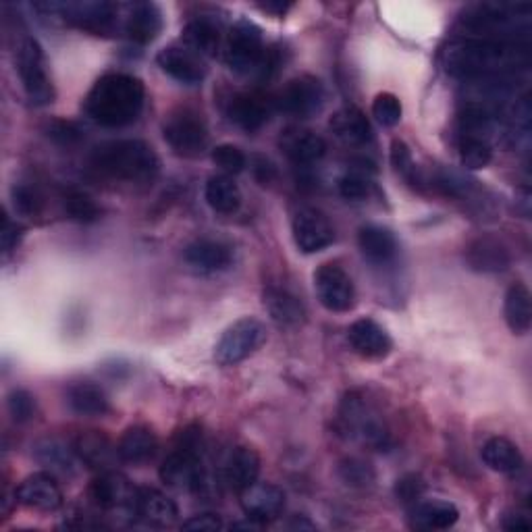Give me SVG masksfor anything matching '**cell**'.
<instances>
[{"label":"cell","mask_w":532,"mask_h":532,"mask_svg":"<svg viewBox=\"0 0 532 532\" xmlns=\"http://www.w3.org/2000/svg\"><path fill=\"white\" fill-rule=\"evenodd\" d=\"M481 456H483V462L491 470L503 472V474L516 472L524 464L520 449L510 439H505V437H493V439H489L483 445V449H481Z\"/></svg>","instance_id":"74e56055"},{"label":"cell","mask_w":532,"mask_h":532,"mask_svg":"<svg viewBox=\"0 0 532 532\" xmlns=\"http://www.w3.org/2000/svg\"><path fill=\"white\" fill-rule=\"evenodd\" d=\"M146 88L142 79L127 73L100 77L86 98V113L102 127L136 123L144 111Z\"/></svg>","instance_id":"7a4b0ae2"},{"label":"cell","mask_w":532,"mask_h":532,"mask_svg":"<svg viewBox=\"0 0 532 532\" xmlns=\"http://www.w3.org/2000/svg\"><path fill=\"white\" fill-rule=\"evenodd\" d=\"M239 495H242V508L248 520H254L256 524L273 522L285 510V493L273 483L256 481Z\"/></svg>","instance_id":"ac0fdd59"},{"label":"cell","mask_w":532,"mask_h":532,"mask_svg":"<svg viewBox=\"0 0 532 532\" xmlns=\"http://www.w3.org/2000/svg\"><path fill=\"white\" fill-rule=\"evenodd\" d=\"M254 171H256V179H258L262 185L271 183L273 177H275V169H273V165H271L269 161H264V158H258Z\"/></svg>","instance_id":"f5cc1de1"},{"label":"cell","mask_w":532,"mask_h":532,"mask_svg":"<svg viewBox=\"0 0 532 532\" xmlns=\"http://www.w3.org/2000/svg\"><path fill=\"white\" fill-rule=\"evenodd\" d=\"M424 493V483L420 481V476L408 474L404 478H399L395 485V495L402 503H412L416 505Z\"/></svg>","instance_id":"c3c4849f"},{"label":"cell","mask_w":532,"mask_h":532,"mask_svg":"<svg viewBox=\"0 0 532 532\" xmlns=\"http://www.w3.org/2000/svg\"><path fill=\"white\" fill-rule=\"evenodd\" d=\"M335 136L348 146H366L372 140V127L366 115L356 106H345L331 119Z\"/></svg>","instance_id":"4316f807"},{"label":"cell","mask_w":532,"mask_h":532,"mask_svg":"<svg viewBox=\"0 0 532 532\" xmlns=\"http://www.w3.org/2000/svg\"><path fill=\"white\" fill-rule=\"evenodd\" d=\"M181 528L194 530V532H215V530L223 528V522L215 514H198V516H192L190 520H185L181 524Z\"/></svg>","instance_id":"f907efd6"},{"label":"cell","mask_w":532,"mask_h":532,"mask_svg":"<svg viewBox=\"0 0 532 532\" xmlns=\"http://www.w3.org/2000/svg\"><path fill=\"white\" fill-rule=\"evenodd\" d=\"M358 246L362 256L372 264H389L397 256L395 235L381 225H366L360 229Z\"/></svg>","instance_id":"f1b7e54d"},{"label":"cell","mask_w":532,"mask_h":532,"mask_svg":"<svg viewBox=\"0 0 532 532\" xmlns=\"http://www.w3.org/2000/svg\"><path fill=\"white\" fill-rule=\"evenodd\" d=\"M156 63L167 75L188 86L200 84L208 71L204 59L188 46H169L161 50L156 57Z\"/></svg>","instance_id":"e0dca14e"},{"label":"cell","mask_w":532,"mask_h":532,"mask_svg":"<svg viewBox=\"0 0 532 532\" xmlns=\"http://www.w3.org/2000/svg\"><path fill=\"white\" fill-rule=\"evenodd\" d=\"M341 424L343 431L350 433L352 437L360 439L362 443L385 449L391 443V435L385 427V422L379 418V414L372 412L364 399L358 395H350L341 406Z\"/></svg>","instance_id":"8fae6325"},{"label":"cell","mask_w":532,"mask_h":532,"mask_svg":"<svg viewBox=\"0 0 532 532\" xmlns=\"http://www.w3.org/2000/svg\"><path fill=\"white\" fill-rule=\"evenodd\" d=\"M505 323L516 335H526L532 325V304H530V291L526 285L516 283L508 289L503 304Z\"/></svg>","instance_id":"e575fe53"},{"label":"cell","mask_w":532,"mask_h":532,"mask_svg":"<svg viewBox=\"0 0 532 532\" xmlns=\"http://www.w3.org/2000/svg\"><path fill=\"white\" fill-rule=\"evenodd\" d=\"M183 42L200 57H215L221 48V28L210 17H196L183 28Z\"/></svg>","instance_id":"d6a6232c"},{"label":"cell","mask_w":532,"mask_h":532,"mask_svg":"<svg viewBox=\"0 0 532 532\" xmlns=\"http://www.w3.org/2000/svg\"><path fill=\"white\" fill-rule=\"evenodd\" d=\"M183 256L194 271L204 275L227 271L233 262L231 246L219 239H196L194 244L185 248Z\"/></svg>","instance_id":"44dd1931"},{"label":"cell","mask_w":532,"mask_h":532,"mask_svg":"<svg viewBox=\"0 0 532 532\" xmlns=\"http://www.w3.org/2000/svg\"><path fill=\"white\" fill-rule=\"evenodd\" d=\"M75 454L84 464L90 468H102L104 472H109V468L119 460L117 445H113L104 435L90 431L84 433L82 437H77L75 441Z\"/></svg>","instance_id":"f546056e"},{"label":"cell","mask_w":532,"mask_h":532,"mask_svg":"<svg viewBox=\"0 0 532 532\" xmlns=\"http://www.w3.org/2000/svg\"><path fill=\"white\" fill-rule=\"evenodd\" d=\"M90 163L98 173L127 183H150L161 169L156 152L142 140L106 142L92 152Z\"/></svg>","instance_id":"3957f363"},{"label":"cell","mask_w":532,"mask_h":532,"mask_svg":"<svg viewBox=\"0 0 532 532\" xmlns=\"http://www.w3.org/2000/svg\"><path fill=\"white\" fill-rule=\"evenodd\" d=\"M262 11H266V13H271V15H277V17H283L289 9H291V5L289 3H264V5H258Z\"/></svg>","instance_id":"11a10c76"},{"label":"cell","mask_w":532,"mask_h":532,"mask_svg":"<svg viewBox=\"0 0 532 532\" xmlns=\"http://www.w3.org/2000/svg\"><path fill=\"white\" fill-rule=\"evenodd\" d=\"M391 165L395 167V171L399 175H402L406 181H410L412 185L422 183L418 177V169H416V163L412 158V152L402 140H393V144H391Z\"/></svg>","instance_id":"f6af8a7d"},{"label":"cell","mask_w":532,"mask_h":532,"mask_svg":"<svg viewBox=\"0 0 532 532\" xmlns=\"http://www.w3.org/2000/svg\"><path fill=\"white\" fill-rule=\"evenodd\" d=\"M11 196L15 210L23 217H34L42 210V196L34 188H30V185H15Z\"/></svg>","instance_id":"7dc6e473"},{"label":"cell","mask_w":532,"mask_h":532,"mask_svg":"<svg viewBox=\"0 0 532 532\" xmlns=\"http://www.w3.org/2000/svg\"><path fill=\"white\" fill-rule=\"evenodd\" d=\"M266 341V327L256 318H242L233 323L215 348V360L221 366H235L254 356Z\"/></svg>","instance_id":"30bf717a"},{"label":"cell","mask_w":532,"mask_h":532,"mask_svg":"<svg viewBox=\"0 0 532 532\" xmlns=\"http://www.w3.org/2000/svg\"><path fill=\"white\" fill-rule=\"evenodd\" d=\"M67 404L75 414L86 416V418H100L111 410L106 393L98 385L88 383V381L75 383L69 387Z\"/></svg>","instance_id":"836d02e7"},{"label":"cell","mask_w":532,"mask_h":532,"mask_svg":"<svg viewBox=\"0 0 532 532\" xmlns=\"http://www.w3.org/2000/svg\"><path fill=\"white\" fill-rule=\"evenodd\" d=\"M225 59L235 73H260L264 77L269 50L264 46L262 32L256 23L248 19L233 23L227 36Z\"/></svg>","instance_id":"5b68a950"},{"label":"cell","mask_w":532,"mask_h":532,"mask_svg":"<svg viewBox=\"0 0 532 532\" xmlns=\"http://www.w3.org/2000/svg\"><path fill=\"white\" fill-rule=\"evenodd\" d=\"M90 497L100 510L136 514L138 489H133V485L119 472H102L90 487Z\"/></svg>","instance_id":"5bb4252c"},{"label":"cell","mask_w":532,"mask_h":532,"mask_svg":"<svg viewBox=\"0 0 532 532\" xmlns=\"http://www.w3.org/2000/svg\"><path fill=\"white\" fill-rule=\"evenodd\" d=\"M339 476L345 485L358 487V489L370 487L372 483H375V470H372L368 462L358 460V458L343 460L339 464Z\"/></svg>","instance_id":"b9f144b4"},{"label":"cell","mask_w":532,"mask_h":532,"mask_svg":"<svg viewBox=\"0 0 532 532\" xmlns=\"http://www.w3.org/2000/svg\"><path fill=\"white\" fill-rule=\"evenodd\" d=\"M48 136H50L52 140H55V142H59V144H67V146H71V144L79 142V138H82V131H79V127L73 125V123L57 121V123H52V125L48 127Z\"/></svg>","instance_id":"681fc988"},{"label":"cell","mask_w":532,"mask_h":532,"mask_svg":"<svg viewBox=\"0 0 532 532\" xmlns=\"http://www.w3.org/2000/svg\"><path fill=\"white\" fill-rule=\"evenodd\" d=\"M163 136L171 150L183 158H196L208 148V127L200 113L179 109L163 123Z\"/></svg>","instance_id":"9c48e42d"},{"label":"cell","mask_w":532,"mask_h":532,"mask_svg":"<svg viewBox=\"0 0 532 532\" xmlns=\"http://www.w3.org/2000/svg\"><path fill=\"white\" fill-rule=\"evenodd\" d=\"M264 308L269 310L273 321L283 327H298L306 318V308L300 298L281 287H269L264 291Z\"/></svg>","instance_id":"484cf974"},{"label":"cell","mask_w":532,"mask_h":532,"mask_svg":"<svg viewBox=\"0 0 532 532\" xmlns=\"http://www.w3.org/2000/svg\"><path fill=\"white\" fill-rule=\"evenodd\" d=\"M158 449L156 435L148 427H131L123 433V437L117 443L119 460L125 464H146L154 458Z\"/></svg>","instance_id":"4dcf8cb0"},{"label":"cell","mask_w":532,"mask_h":532,"mask_svg":"<svg viewBox=\"0 0 532 532\" xmlns=\"http://www.w3.org/2000/svg\"><path fill=\"white\" fill-rule=\"evenodd\" d=\"M34 458L48 468L52 474H65L73 476L77 472V464L82 462L77 458L75 449L67 447L59 439H42L34 445Z\"/></svg>","instance_id":"1f68e13d"},{"label":"cell","mask_w":532,"mask_h":532,"mask_svg":"<svg viewBox=\"0 0 532 532\" xmlns=\"http://www.w3.org/2000/svg\"><path fill=\"white\" fill-rule=\"evenodd\" d=\"M48 13H59L73 28L92 36H111L117 30L119 9L113 3H46Z\"/></svg>","instance_id":"ba28073f"},{"label":"cell","mask_w":532,"mask_h":532,"mask_svg":"<svg viewBox=\"0 0 532 532\" xmlns=\"http://www.w3.org/2000/svg\"><path fill=\"white\" fill-rule=\"evenodd\" d=\"M136 514L152 526H171L179 516L175 501L158 489L138 491Z\"/></svg>","instance_id":"83f0119b"},{"label":"cell","mask_w":532,"mask_h":532,"mask_svg":"<svg viewBox=\"0 0 532 532\" xmlns=\"http://www.w3.org/2000/svg\"><path fill=\"white\" fill-rule=\"evenodd\" d=\"M368 171L375 173V169H352V171L345 173L337 183L341 198L350 200V202L364 200L370 194V185H372Z\"/></svg>","instance_id":"60d3db41"},{"label":"cell","mask_w":532,"mask_h":532,"mask_svg":"<svg viewBox=\"0 0 532 532\" xmlns=\"http://www.w3.org/2000/svg\"><path fill=\"white\" fill-rule=\"evenodd\" d=\"M414 526L427 530H447L460 520V512L449 501H418L412 512Z\"/></svg>","instance_id":"d590c367"},{"label":"cell","mask_w":532,"mask_h":532,"mask_svg":"<svg viewBox=\"0 0 532 532\" xmlns=\"http://www.w3.org/2000/svg\"><path fill=\"white\" fill-rule=\"evenodd\" d=\"M15 499L25 508L55 512L63 505V493L52 472H36L23 478L15 491Z\"/></svg>","instance_id":"2e32d148"},{"label":"cell","mask_w":532,"mask_h":532,"mask_svg":"<svg viewBox=\"0 0 532 532\" xmlns=\"http://www.w3.org/2000/svg\"><path fill=\"white\" fill-rule=\"evenodd\" d=\"M63 206L69 219L77 223H94L100 217L98 204L88 194L79 192V190H67L63 194Z\"/></svg>","instance_id":"ab89813d"},{"label":"cell","mask_w":532,"mask_h":532,"mask_svg":"<svg viewBox=\"0 0 532 532\" xmlns=\"http://www.w3.org/2000/svg\"><path fill=\"white\" fill-rule=\"evenodd\" d=\"M314 287L318 300L331 312H348L356 304L354 281L337 264H323L314 275Z\"/></svg>","instance_id":"4fadbf2b"},{"label":"cell","mask_w":532,"mask_h":532,"mask_svg":"<svg viewBox=\"0 0 532 532\" xmlns=\"http://www.w3.org/2000/svg\"><path fill=\"white\" fill-rule=\"evenodd\" d=\"M528 65V52L516 42L460 38L443 50V67L462 79H495Z\"/></svg>","instance_id":"6da1fadb"},{"label":"cell","mask_w":532,"mask_h":532,"mask_svg":"<svg viewBox=\"0 0 532 532\" xmlns=\"http://www.w3.org/2000/svg\"><path fill=\"white\" fill-rule=\"evenodd\" d=\"M125 32L131 42L146 46L163 32V13L154 3L133 5L125 23Z\"/></svg>","instance_id":"d4e9b609"},{"label":"cell","mask_w":532,"mask_h":532,"mask_svg":"<svg viewBox=\"0 0 532 532\" xmlns=\"http://www.w3.org/2000/svg\"><path fill=\"white\" fill-rule=\"evenodd\" d=\"M15 65L21 77L23 90L32 100V104L44 106L55 100V90H52L50 77L46 71V59L38 40L23 38L19 42L15 52Z\"/></svg>","instance_id":"52a82bcc"},{"label":"cell","mask_w":532,"mask_h":532,"mask_svg":"<svg viewBox=\"0 0 532 532\" xmlns=\"http://www.w3.org/2000/svg\"><path fill=\"white\" fill-rule=\"evenodd\" d=\"M279 146L289 161L298 167L314 165L327 154V142L318 133L300 127L285 129Z\"/></svg>","instance_id":"d6986e66"},{"label":"cell","mask_w":532,"mask_h":532,"mask_svg":"<svg viewBox=\"0 0 532 532\" xmlns=\"http://www.w3.org/2000/svg\"><path fill=\"white\" fill-rule=\"evenodd\" d=\"M503 528H505V530H528V528H530V522H528L524 516L512 514V516L505 518Z\"/></svg>","instance_id":"db71d44e"},{"label":"cell","mask_w":532,"mask_h":532,"mask_svg":"<svg viewBox=\"0 0 532 532\" xmlns=\"http://www.w3.org/2000/svg\"><path fill=\"white\" fill-rule=\"evenodd\" d=\"M204 474L200 458V433L188 431L161 466L163 483L173 489L194 491Z\"/></svg>","instance_id":"8992f818"},{"label":"cell","mask_w":532,"mask_h":532,"mask_svg":"<svg viewBox=\"0 0 532 532\" xmlns=\"http://www.w3.org/2000/svg\"><path fill=\"white\" fill-rule=\"evenodd\" d=\"M296 246L304 254H316L327 250L335 242V231L329 219L316 208H300L291 223Z\"/></svg>","instance_id":"9a60e30c"},{"label":"cell","mask_w":532,"mask_h":532,"mask_svg":"<svg viewBox=\"0 0 532 532\" xmlns=\"http://www.w3.org/2000/svg\"><path fill=\"white\" fill-rule=\"evenodd\" d=\"M212 163H215L223 173L227 175H237L242 173L248 165V158L246 154L239 150L233 144H221L215 150H212Z\"/></svg>","instance_id":"7bdbcfd3"},{"label":"cell","mask_w":532,"mask_h":532,"mask_svg":"<svg viewBox=\"0 0 532 532\" xmlns=\"http://www.w3.org/2000/svg\"><path fill=\"white\" fill-rule=\"evenodd\" d=\"M7 406H9L11 418L19 424L30 422L36 414V399L32 393H28L25 389L11 391V395L7 399Z\"/></svg>","instance_id":"bcb514c9"},{"label":"cell","mask_w":532,"mask_h":532,"mask_svg":"<svg viewBox=\"0 0 532 532\" xmlns=\"http://www.w3.org/2000/svg\"><path fill=\"white\" fill-rule=\"evenodd\" d=\"M348 341L358 356L370 360L389 356L393 348L389 333L377 321H372V318H360V321L352 323L348 329Z\"/></svg>","instance_id":"ffe728a7"},{"label":"cell","mask_w":532,"mask_h":532,"mask_svg":"<svg viewBox=\"0 0 532 532\" xmlns=\"http://www.w3.org/2000/svg\"><path fill=\"white\" fill-rule=\"evenodd\" d=\"M227 115L239 129L252 133V131H258L266 121H269L271 111H269V102H266L262 96L242 92V94H235L229 100Z\"/></svg>","instance_id":"cb8c5ba5"},{"label":"cell","mask_w":532,"mask_h":532,"mask_svg":"<svg viewBox=\"0 0 532 532\" xmlns=\"http://www.w3.org/2000/svg\"><path fill=\"white\" fill-rule=\"evenodd\" d=\"M258 474H260V456L256 454V449L239 445L231 451L223 466V483L231 491L242 493L258 481Z\"/></svg>","instance_id":"7402d4cb"},{"label":"cell","mask_w":532,"mask_h":532,"mask_svg":"<svg viewBox=\"0 0 532 532\" xmlns=\"http://www.w3.org/2000/svg\"><path fill=\"white\" fill-rule=\"evenodd\" d=\"M522 11H528V7L508 3H485L470 9L462 17V23L468 32L476 34V38L514 42L512 38H516V30L526 17L520 15Z\"/></svg>","instance_id":"277c9868"},{"label":"cell","mask_w":532,"mask_h":532,"mask_svg":"<svg viewBox=\"0 0 532 532\" xmlns=\"http://www.w3.org/2000/svg\"><path fill=\"white\" fill-rule=\"evenodd\" d=\"M23 237V229L21 225L13 223L9 217L3 219V233H0V239H3V252L5 254H11Z\"/></svg>","instance_id":"816d5d0a"},{"label":"cell","mask_w":532,"mask_h":532,"mask_svg":"<svg viewBox=\"0 0 532 532\" xmlns=\"http://www.w3.org/2000/svg\"><path fill=\"white\" fill-rule=\"evenodd\" d=\"M206 202L219 215H233L242 206V192L229 175H215L206 183Z\"/></svg>","instance_id":"8d00e7d4"},{"label":"cell","mask_w":532,"mask_h":532,"mask_svg":"<svg viewBox=\"0 0 532 532\" xmlns=\"http://www.w3.org/2000/svg\"><path fill=\"white\" fill-rule=\"evenodd\" d=\"M493 158V148L487 140L476 136H460V161L466 169H485Z\"/></svg>","instance_id":"f35d334b"},{"label":"cell","mask_w":532,"mask_h":532,"mask_svg":"<svg viewBox=\"0 0 532 532\" xmlns=\"http://www.w3.org/2000/svg\"><path fill=\"white\" fill-rule=\"evenodd\" d=\"M323 104H325L323 84L312 75L294 77L291 82L283 86V90L277 96L279 111L298 119L312 117L314 113L323 109Z\"/></svg>","instance_id":"7c38bea8"},{"label":"cell","mask_w":532,"mask_h":532,"mask_svg":"<svg viewBox=\"0 0 532 532\" xmlns=\"http://www.w3.org/2000/svg\"><path fill=\"white\" fill-rule=\"evenodd\" d=\"M466 262L476 273H501L512 264L510 250L495 237H478L466 248Z\"/></svg>","instance_id":"603a6c76"},{"label":"cell","mask_w":532,"mask_h":532,"mask_svg":"<svg viewBox=\"0 0 532 532\" xmlns=\"http://www.w3.org/2000/svg\"><path fill=\"white\" fill-rule=\"evenodd\" d=\"M402 102L391 92H383L372 102V115L383 127H395L402 121Z\"/></svg>","instance_id":"ee69618b"}]
</instances>
